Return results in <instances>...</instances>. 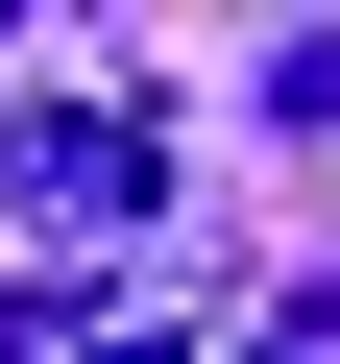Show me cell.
<instances>
[{"label": "cell", "instance_id": "1", "mask_svg": "<svg viewBox=\"0 0 340 364\" xmlns=\"http://www.w3.org/2000/svg\"><path fill=\"white\" fill-rule=\"evenodd\" d=\"M146 195H170V146H146L122 97H25V122H0V219L97 243V219H146Z\"/></svg>", "mask_w": 340, "mask_h": 364}]
</instances>
